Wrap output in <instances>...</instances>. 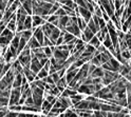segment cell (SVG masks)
<instances>
[{"label":"cell","mask_w":131,"mask_h":117,"mask_svg":"<svg viewBox=\"0 0 131 117\" xmlns=\"http://www.w3.org/2000/svg\"><path fill=\"white\" fill-rule=\"evenodd\" d=\"M31 59H32V54H31V49L26 45L23 51L18 55V61L22 65V68H30L31 65Z\"/></svg>","instance_id":"obj_1"},{"label":"cell","mask_w":131,"mask_h":117,"mask_svg":"<svg viewBox=\"0 0 131 117\" xmlns=\"http://www.w3.org/2000/svg\"><path fill=\"white\" fill-rule=\"evenodd\" d=\"M105 71V70H104ZM122 75L119 73H116V72H110V71H105L104 72V76L102 78V83L104 86H109L110 83H112L113 81L117 80Z\"/></svg>","instance_id":"obj_2"},{"label":"cell","mask_w":131,"mask_h":117,"mask_svg":"<svg viewBox=\"0 0 131 117\" xmlns=\"http://www.w3.org/2000/svg\"><path fill=\"white\" fill-rule=\"evenodd\" d=\"M21 98V89L20 88H13L11 90V95L9 100V107L18 104L19 99Z\"/></svg>","instance_id":"obj_3"},{"label":"cell","mask_w":131,"mask_h":117,"mask_svg":"<svg viewBox=\"0 0 131 117\" xmlns=\"http://www.w3.org/2000/svg\"><path fill=\"white\" fill-rule=\"evenodd\" d=\"M53 57L57 60H67L70 57V52L67 51V50H59L57 46H54Z\"/></svg>","instance_id":"obj_4"},{"label":"cell","mask_w":131,"mask_h":117,"mask_svg":"<svg viewBox=\"0 0 131 117\" xmlns=\"http://www.w3.org/2000/svg\"><path fill=\"white\" fill-rule=\"evenodd\" d=\"M75 13L76 15L78 16H81V18H83L87 23L90 21V19L92 18V13L90 12L89 10L85 9V7H81V6H77V9L75 10Z\"/></svg>","instance_id":"obj_5"},{"label":"cell","mask_w":131,"mask_h":117,"mask_svg":"<svg viewBox=\"0 0 131 117\" xmlns=\"http://www.w3.org/2000/svg\"><path fill=\"white\" fill-rule=\"evenodd\" d=\"M31 54H32V52H31ZM30 69H31V71H32L33 73H35L36 75H37V73H38L40 70L42 69V65H41V63H40V61H39L33 54H32V59H31Z\"/></svg>","instance_id":"obj_6"},{"label":"cell","mask_w":131,"mask_h":117,"mask_svg":"<svg viewBox=\"0 0 131 117\" xmlns=\"http://www.w3.org/2000/svg\"><path fill=\"white\" fill-rule=\"evenodd\" d=\"M94 85H80L78 90H77V93L80 94H87V95H91L94 93Z\"/></svg>","instance_id":"obj_7"},{"label":"cell","mask_w":131,"mask_h":117,"mask_svg":"<svg viewBox=\"0 0 131 117\" xmlns=\"http://www.w3.org/2000/svg\"><path fill=\"white\" fill-rule=\"evenodd\" d=\"M66 32L74 35L76 38H79L80 35H81V31L79 30L77 23H73V24H71V26H68L67 28H66Z\"/></svg>","instance_id":"obj_8"},{"label":"cell","mask_w":131,"mask_h":117,"mask_svg":"<svg viewBox=\"0 0 131 117\" xmlns=\"http://www.w3.org/2000/svg\"><path fill=\"white\" fill-rule=\"evenodd\" d=\"M33 36H34L37 39V41L40 43V45L43 46V38H45V35H43V32H42L41 27L36 28V30L33 32Z\"/></svg>","instance_id":"obj_9"},{"label":"cell","mask_w":131,"mask_h":117,"mask_svg":"<svg viewBox=\"0 0 131 117\" xmlns=\"http://www.w3.org/2000/svg\"><path fill=\"white\" fill-rule=\"evenodd\" d=\"M55 28H56V27L54 26V24H52V23H50V22H46L45 24H42V26H41L43 35L47 36V37H50V36H51V33H52V31H53Z\"/></svg>","instance_id":"obj_10"},{"label":"cell","mask_w":131,"mask_h":117,"mask_svg":"<svg viewBox=\"0 0 131 117\" xmlns=\"http://www.w3.org/2000/svg\"><path fill=\"white\" fill-rule=\"evenodd\" d=\"M57 100H58V101L60 102L61 107H62L63 109H66V110H68L69 108H71V107L73 106V103L71 102V99H70L69 97H63V96H60V97L57 98Z\"/></svg>","instance_id":"obj_11"},{"label":"cell","mask_w":131,"mask_h":117,"mask_svg":"<svg viewBox=\"0 0 131 117\" xmlns=\"http://www.w3.org/2000/svg\"><path fill=\"white\" fill-rule=\"evenodd\" d=\"M32 19H33V28H38V27H41L42 24H45L47 21L40 17V16H37V15H33L32 16ZM32 28V29H33Z\"/></svg>","instance_id":"obj_12"},{"label":"cell","mask_w":131,"mask_h":117,"mask_svg":"<svg viewBox=\"0 0 131 117\" xmlns=\"http://www.w3.org/2000/svg\"><path fill=\"white\" fill-rule=\"evenodd\" d=\"M24 76H26V78L28 79V81L30 82H33L35 80V77H36V74L35 73H33L31 71L30 68H23V73H22Z\"/></svg>","instance_id":"obj_13"},{"label":"cell","mask_w":131,"mask_h":117,"mask_svg":"<svg viewBox=\"0 0 131 117\" xmlns=\"http://www.w3.org/2000/svg\"><path fill=\"white\" fill-rule=\"evenodd\" d=\"M76 37L74 35L70 34V33L66 32L63 35V44H69V43H75L76 42Z\"/></svg>","instance_id":"obj_14"},{"label":"cell","mask_w":131,"mask_h":117,"mask_svg":"<svg viewBox=\"0 0 131 117\" xmlns=\"http://www.w3.org/2000/svg\"><path fill=\"white\" fill-rule=\"evenodd\" d=\"M75 109L76 110H80V111H86V110H89V101L86 99V100H81V101H79L78 103L74 104Z\"/></svg>","instance_id":"obj_15"},{"label":"cell","mask_w":131,"mask_h":117,"mask_svg":"<svg viewBox=\"0 0 131 117\" xmlns=\"http://www.w3.org/2000/svg\"><path fill=\"white\" fill-rule=\"evenodd\" d=\"M130 71H131V65L130 64H121L118 73L122 75L123 77H126L127 75L130 73Z\"/></svg>","instance_id":"obj_16"},{"label":"cell","mask_w":131,"mask_h":117,"mask_svg":"<svg viewBox=\"0 0 131 117\" xmlns=\"http://www.w3.org/2000/svg\"><path fill=\"white\" fill-rule=\"evenodd\" d=\"M21 6L24 9V11H26L28 13L29 16L33 15V5H32V0H26L22 4Z\"/></svg>","instance_id":"obj_17"},{"label":"cell","mask_w":131,"mask_h":117,"mask_svg":"<svg viewBox=\"0 0 131 117\" xmlns=\"http://www.w3.org/2000/svg\"><path fill=\"white\" fill-rule=\"evenodd\" d=\"M104 69L102 68V66H97V68L89 75V76H91L92 78H103L104 76Z\"/></svg>","instance_id":"obj_18"},{"label":"cell","mask_w":131,"mask_h":117,"mask_svg":"<svg viewBox=\"0 0 131 117\" xmlns=\"http://www.w3.org/2000/svg\"><path fill=\"white\" fill-rule=\"evenodd\" d=\"M55 85H56L57 88H58V90L60 91V93H62L63 90L68 87V82H67V80H66V77L63 76V77H61L58 81H57Z\"/></svg>","instance_id":"obj_19"},{"label":"cell","mask_w":131,"mask_h":117,"mask_svg":"<svg viewBox=\"0 0 131 117\" xmlns=\"http://www.w3.org/2000/svg\"><path fill=\"white\" fill-rule=\"evenodd\" d=\"M22 76L23 74H15V78L13 81L12 88H21L22 86Z\"/></svg>","instance_id":"obj_20"},{"label":"cell","mask_w":131,"mask_h":117,"mask_svg":"<svg viewBox=\"0 0 131 117\" xmlns=\"http://www.w3.org/2000/svg\"><path fill=\"white\" fill-rule=\"evenodd\" d=\"M6 29H9L13 33H16V13L13 15L11 20L6 23Z\"/></svg>","instance_id":"obj_21"},{"label":"cell","mask_w":131,"mask_h":117,"mask_svg":"<svg viewBox=\"0 0 131 117\" xmlns=\"http://www.w3.org/2000/svg\"><path fill=\"white\" fill-rule=\"evenodd\" d=\"M60 33H61V31L58 29V28H55L53 31H52V33H51V36L50 37H49V38H50V40L52 41V42H53V44L55 45V41L57 40V38H58L59 36H60Z\"/></svg>","instance_id":"obj_22"},{"label":"cell","mask_w":131,"mask_h":117,"mask_svg":"<svg viewBox=\"0 0 131 117\" xmlns=\"http://www.w3.org/2000/svg\"><path fill=\"white\" fill-rule=\"evenodd\" d=\"M77 94V91L76 90H73V89H71L70 87H68V88H66L64 90H63V92L60 94V96H63V97H71V96H73V95H76Z\"/></svg>","instance_id":"obj_23"},{"label":"cell","mask_w":131,"mask_h":117,"mask_svg":"<svg viewBox=\"0 0 131 117\" xmlns=\"http://www.w3.org/2000/svg\"><path fill=\"white\" fill-rule=\"evenodd\" d=\"M20 36H21L20 33H19V32H16V33H15V35H14V37H13V39H12V41H11V45L14 46L16 50L18 49V45H19Z\"/></svg>","instance_id":"obj_24"},{"label":"cell","mask_w":131,"mask_h":117,"mask_svg":"<svg viewBox=\"0 0 131 117\" xmlns=\"http://www.w3.org/2000/svg\"><path fill=\"white\" fill-rule=\"evenodd\" d=\"M28 46L33 50V49H37V48H41V45H40V43L37 41V39L34 37V36H32V38L28 41Z\"/></svg>","instance_id":"obj_25"},{"label":"cell","mask_w":131,"mask_h":117,"mask_svg":"<svg viewBox=\"0 0 131 117\" xmlns=\"http://www.w3.org/2000/svg\"><path fill=\"white\" fill-rule=\"evenodd\" d=\"M58 117H78V115L76 114V112L74 110L68 109V110H66L63 113H61Z\"/></svg>","instance_id":"obj_26"},{"label":"cell","mask_w":131,"mask_h":117,"mask_svg":"<svg viewBox=\"0 0 131 117\" xmlns=\"http://www.w3.org/2000/svg\"><path fill=\"white\" fill-rule=\"evenodd\" d=\"M23 28H24V31H26V30H32V28H33L32 16H27L26 21H24V24H23Z\"/></svg>","instance_id":"obj_27"},{"label":"cell","mask_w":131,"mask_h":117,"mask_svg":"<svg viewBox=\"0 0 131 117\" xmlns=\"http://www.w3.org/2000/svg\"><path fill=\"white\" fill-rule=\"evenodd\" d=\"M70 99H71V102L73 103V106L74 104H76V103H78L79 101H81V100L84 99V95H81V94H76V95H73V96H71L70 97Z\"/></svg>","instance_id":"obj_28"},{"label":"cell","mask_w":131,"mask_h":117,"mask_svg":"<svg viewBox=\"0 0 131 117\" xmlns=\"http://www.w3.org/2000/svg\"><path fill=\"white\" fill-rule=\"evenodd\" d=\"M87 27H88L90 30H91V31L94 33V34H96V33H97L98 31H101L100 29H98V28L95 26V23H94V21H93V19H92V18L90 19V21L87 23Z\"/></svg>","instance_id":"obj_29"},{"label":"cell","mask_w":131,"mask_h":117,"mask_svg":"<svg viewBox=\"0 0 131 117\" xmlns=\"http://www.w3.org/2000/svg\"><path fill=\"white\" fill-rule=\"evenodd\" d=\"M58 20H59V17L58 16H56V15H51V16H49V18L47 20V22H50L52 24H54L55 27L58 26Z\"/></svg>","instance_id":"obj_30"},{"label":"cell","mask_w":131,"mask_h":117,"mask_svg":"<svg viewBox=\"0 0 131 117\" xmlns=\"http://www.w3.org/2000/svg\"><path fill=\"white\" fill-rule=\"evenodd\" d=\"M77 26H78V28H79V30L83 32L86 28H87V22L81 18V17H77Z\"/></svg>","instance_id":"obj_31"},{"label":"cell","mask_w":131,"mask_h":117,"mask_svg":"<svg viewBox=\"0 0 131 117\" xmlns=\"http://www.w3.org/2000/svg\"><path fill=\"white\" fill-rule=\"evenodd\" d=\"M20 34H21V37L26 38L29 41L32 38V36H33V32H32V30H26V31L20 32Z\"/></svg>","instance_id":"obj_32"},{"label":"cell","mask_w":131,"mask_h":117,"mask_svg":"<svg viewBox=\"0 0 131 117\" xmlns=\"http://www.w3.org/2000/svg\"><path fill=\"white\" fill-rule=\"evenodd\" d=\"M53 49H54V46H43V52L49 59H50L51 57H53Z\"/></svg>","instance_id":"obj_33"},{"label":"cell","mask_w":131,"mask_h":117,"mask_svg":"<svg viewBox=\"0 0 131 117\" xmlns=\"http://www.w3.org/2000/svg\"><path fill=\"white\" fill-rule=\"evenodd\" d=\"M103 45H104L106 49H109L110 46L113 45V44H112V41H111V38H110V36H109V34L105 37V39H104V41H103Z\"/></svg>","instance_id":"obj_34"},{"label":"cell","mask_w":131,"mask_h":117,"mask_svg":"<svg viewBox=\"0 0 131 117\" xmlns=\"http://www.w3.org/2000/svg\"><path fill=\"white\" fill-rule=\"evenodd\" d=\"M89 44H91L92 46H94L95 49H97L98 46L101 45V41H100V39H98L96 36H94V37H93L91 40L89 41Z\"/></svg>","instance_id":"obj_35"},{"label":"cell","mask_w":131,"mask_h":117,"mask_svg":"<svg viewBox=\"0 0 131 117\" xmlns=\"http://www.w3.org/2000/svg\"><path fill=\"white\" fill-rule=\"evenodd\" d=\"M60 6H61V4H59L58 2H54V4L52 5L51 10H50V13H49V16H51V15H54V14L56 13V11L58 10Z\"/></svg>","instance_id":"obj_36"},{"label":"cell","mask_w":131,"mask_h":117,"mask_svg":"<svg viewBox=\"0 0 131 117\" xmlns=\"http://www.w3.org/2000/svg\"><path fill=\"white\" fill-rule=\"evenodd\" d=\"M121 54H122V57L124 58L125 60L130 61V59H131V55H130V51H129V50H127V51H124V52H121Z\"/></svg>","instance_id":"obj_37"},{"label":"cell","mask_w":131,"mask_h":117,"mask_svg":"<svg viewBox=\"0 0 131 117\" xmlns=\"http://www.w3.org/2000/svg\"><path fill=\"white\" fill-rule=\"evenodd\" d=\"M43 46H55V45L53 44V42L50 40V38L45 36V38H43Z\"/></svg>","instance_id":"obj_38"},{"label":"cell","mask_w":131,"mask_h":117,"mask_svg":"<svg viewBox=\"0 0 131 117\" xmlns=\"http://www.w3.org/2000/svg\"><path fill=\"white\" fill-rule=\"evenodd\" d=\"M89 62L91 63V64H94V65H96V66H102V63H101L100 59H98L97 57H94V56H93V58H92V59L90 60Z\"/></svg>","instance_id":"obj_39"},{"label":"cell","mask_w":131,"mask_h":117,"mask_svg":"<svg viewBox=\"0 0 131 117\" xmlns=\"http://www.w3.org/2000/svg\"><path fill=\"white\" fill-rule=\"evenodd\" d=\"M54 15H56V16H58V17L60 18V17H62V16H66V15H67V13H66V11H64V10L62 9V7L60 6V7H59V9H58V10H57V11H56V13H55Z\"/></svg>","instance_id":"obj_40"},{"label":"cell","mask_w":131,"mask_h":117,"mask_svg":"<svg viewBox=\"0 0 131 117\" xmlns=\"http://www.w3.org/2000/svg\"><path fill=\"white\" fill-rule=\"evenodd\" d=\"M42 80H43L46 83H48V85H55V82H54V80H53V78H52L51 75H48V76L45 77Z\"/></svg>","instance_id":"obj_41"},{"label":"cell","mask_w":131,"mask_h":117,"mask_svg":"<svg viewBox=\"0 0 131 117\" xmlns=\"http://www.w3.org/2000/svg\"><path fill=\"white\" fill-rule=\"evenodd\" d=\"M6 4H7V0H0V11L3 12L6 10Z\"/></svg>","instance_id":"obj_42"},{"label":"cell","mask_w":131,"mask_h":117,"mask_svg":"<svg viewBox=\"0 0 131 117\" xmlns=\"http://www.w3.org/2000/svg\"><path fill=\"white\" fill-rule=\"evenodd\" d=\"M86 51L89 52V53H91V54H94V52L96 51V49L94 46H92L91 44H86Z\"/></svg>","instance_id":"obj_43"},{"label":"cell","mask_w":131,"mask_h":117,"mask_svg":"<svg viewBox=\"0 0 131 117\" xmlns=\"http://www.w3.org/2000/svg\"><path fill=\"white\" fill-rule=\"evenodd\" d=\"M23 106H35L34 104V100H33L32 96H30V97H28L26 99V101H24V104Z\"/></svg>","instance_id":"obj_44"},{"label":"cell","mask_w":131,"mask_h":117,"mask_svg":"<svg viewBox=\"0 0 131 117\" xmlns=\"http://www.w3.org/2000/svg\"><path fill=\"white\" fill-rule=\"evenodd\" d=\"M60 44H63V36L60 35L58 38H57V40L55 41V46H58Z\"/></svg>","instance_id":"obj_45"},{"label":"cell","mask_w":131,"mask_h":117,"mask_svg":"<svg viewBox=\"0 0 131 117\" xmlns=\"http://www.w3.org/2000/svg\"><path fill=\"white\" fill-rule=\"evenodd\" d=\"M98 24H100V30H102V29L106 28V26H107V22H106L103 18H100V19H98Z\"/></svg>","instance_id":"obj_46"},{"label":"cell","mask_w":131,"mask_h":117,"mask_svg":"<svg viewBox=\"0 0 131 117\" xmlns=\"http://www.w3.org/2000/svg\"><path fill=\"white\" fill-rule=\"evenodd\" d=\"M51 76H52V78H53V80H54V82H55V83H56L57 81H58V80L60 79L59 75H58V73H57V72H56V73H54V74H52Z\"/></svg>","instance_id":"obj_47"},{"label":"cell","mask_w":131,"mask_h":117,"mask_svg":"<svg viewBox=\"0 0 131 117\" xmlns=\"http://www.w3.org/2000/svg\"><path fill=\"white\" fill-rule=\"evenodd\" d=\"M89 63H90V62H89ZM96 68H97L96 65H94V64H91V63H90V64H89V75L91 74V73H92V72H93V71H94Z\"/></svg>","instance_id":"obj_48"},{"label":"cell","mask_w":131,"mask_h":117,"mask_svg":"<svg viewBox=\"0 0 131 117\" xmlns=\"http://www.w3.org/2000/svg\"><path fill=\"white\" fill-rule=\"evenodd\" d=\"M34 114H29V113H19L18 117H33Z\"/></svg>","instance_id":"obj_49"},{"label":"cell","mask_w":131,"mask_h":117,"mask_svg":"<svg viewBox=\"0 0 131 117\" xmlns=\"http://www.w3.org/2000/svg\"><path fill=\"white\" fill-rule=\"evenodd\" d=\"M50 66H51V63H50V60H49V61L43 65V69H45L46 71H48V72H49V70H50Z\"/></svg>","instance_id":"obj_50"},{"label":"cell","mask_w":131,"mask_h":117,"mask_svg":"<svg viewBox=\"0 0 131 117\" xmlns=\"http://www.w3.org/2000/svg\"><path fill=\"white\" fill-rule=\"evenodd\" d=\"M127 101H128V104L131 103V92L127 93Z\"/></svg>","instance_id":"obj_51"},{"label":"cell","mask_w":131,"mask_h":117,"mask_svg":"<svg viewBox=\"0 0 131 117\" xmlns=\"http://www.w3.org/2000/svg\"><path fill=\"white\" fill-rule=\"evenodd\" d=\"M15 1H16V0H9V1H7V4H6V9H7V7H10Z\"/></svg>","instance_id":"obj_52"},{"label":"cell","mask_w":131,"mask_h":117,"mask_svg":"<svg viewBox=\"0 0 131 117\" xmlns=\"http://www.w3.org/2000/svg\"><path fill=\"white\" fill-rule=\"evenodd\" d=\"M2 18H3V12L0 11V21L2 20Z\"/></svg>","instance_id":"obj_53"},{"label":"cell","mask_w":131,"mask_h":117,"mask_svg":"<svg viewBox=\"0 0 131 117\" xmlns=\"http://www.w3.org/2000/svg\"><path fill=\"white\" fill-rule=\"evenodd\" d=\"M24 1H26V0H19V2H20V3H21V4H22V3H23V2H24Z\"/></svg>","instance_id":"obj_54"},{"label":"cell","mask_w":131,"mask_h":117,"mask_svg":"<svg viewBox=\"0 0 131 117\" xmlns=\"http://www.w3.org/2000/svg\"><path fill=\"white\" fill-rule=\"evenodd\" d=\"M124 117H130V115H128V114H127V115H125Z\"/></svg>","instance_id":"obj_55"},{"label":"cell","mask_w":131,"mask_h":117,"mask_svg":"<svg viewBox=\"0 0 131 117\" xmlns=\"http://www.w3.org/2000/svg\"><path fill=\"white\" fill-rule=\"evenodd\" d=\"M0 52H1V45H0Z\"/></svg>","instance_id":"obj_56"},{"label":"cell","mask_w":131,"mask_h":117,"mask_svg":"<svg viewBox=\"0 0 131 117\" xmlns=\"http://www.w3.org/2000/svg\"><path fill=\"white\" fill-rule=\"evenodd\" d=\"M7 1H9V0H7Z\"/></svg>","instance_id":"obj_57"}]
</instances>
